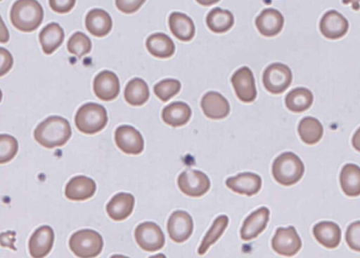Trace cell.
I'll return each instance as SVG.
<instances>
[{
  "label": "cell",
  "mask_w": 360,
  "mask_h": 258,
  "mask_svg": "<svg viewBox=\"0 0 360 258\" xmlns=\"http://www.w3.org/2000/svg\"><path fill=\"white\" fill-rule=\"evenodd\" d=\"M54 231L49 225L37 228L32 234L28 243L30 255L34 258L46 256L51 250L54 242Z\"/></svg>",
  "instance_id": "15"
},
{
  "label": "cell",
  "mask_w": 360,
  "mask_h": 258,
  "mask_svg": "<svg viewBox=\"0 0 360 258\" xmlns=\"http://www.w3.org/2000/svg\"><path fill=\"white\" fill-rule=\"evenodd\" d=\"M269 215L270 211L266 207H261L250 213L240 229L241 239L248 241L257 238L266 229Z\"/></svg>",
  "instance_id": "16"
},
{
  "label": "cell",
  "mask_w": 360,
  "mask_h": 258,
  "mask_svg": "<svg viewBox=\"0 0 360 258\" xmlns=\"http://www.w3.org/2000/svg\"><path fill=\"white\" fill-rule=\"evenodd\" d=\"M167 232L170 239L177 243L186 241L193 231V221L191 216L186 211L176 210L169 216Z\"/></svg>",
  "instance_id": "12"
},
{
  "label": "cell",
  "mask_w": 360,
  "mask_h": 258,
  "mask_svg": "<svg viewBox=\"0 0 360 258\" xmlns=\"http://www.w3.org/2000/svg\"><path fill=\"white\" fill-rule=\"evenodd\" d=\"M76 0H49L50 8L58 13L70 12L75 6Z\"/></svg>",
  "instance_id": "39"
},
{
  "label": "cell",
  "mask_w": 360,
  "mask_h": 258,
  "mask_svg": "<svg viewBox=\"0 0 360 258\" xmlns=\"http://www.w3.org/2000/svg\"><path fill=\"white\" fill-rule=\"evenodd\" d=\"M18 150L17 140L8 134L0 136V163H6L13 159Z\"/></svg>",
  "instance_id": "36"
},
{
  "label": "cell",
  "mask_w": 360,
  "mask_h": 258,
  "mask_svg": "<svg viewBox=\"0 0 360 258\" xmlns=\"http://www.w3.org/2000/svg\"><path fill=\"white\" fill-rule=\"evenodd\" d=\"M206 24L212 32L224 33L233 27L234 17L230 11L216 7L207 13Z\"/></svg>",
  "instance_id": "31"
},
{
  "label": "cell",
  "mask_w": 360,
  "mask_h": 258,
  "mask_svg": "<svg viewBox=\"0 0 360 258\" xmlns=\"http://www.w3.org/2000/svg\"><path fill=\"white\" fill-rule=\"evenodd\" d=\"M204 114L210 119L226 118L230 112L228 100L219 93L209 91L202 97L200 102Z\"/></svg>",
  "instance_id": "18"
},
{
  "label": "cell",
  "mask_w": 360,
  "mask_h": 258,
  "mask_svg": "<svg viewBox=\"0 0 360 258\" xmlns=\"http://www.w3.org/2000/svg\"><path fill=\"white\" fill-rule=\"evenodd\" d=\"M192 114L191 107L184 102H174L166 107L162 111L163 121L172 127H180L186 124Z\"/></svg>",
  "instance_id": "25"
},
{
  "label": "cell",
  "mask_w": 360,
  "mask_h": 258,
  "mask_svg": "<svg viewBox=\"0 0 360 258\" xmlns=\"http://www.w3.org/2000/svg\"><path fill=\"white\" fill-rule=\"evenodd\" d=\"M150 91L146 82L141 78L131 79L125 86L124 97L132 106H141L149 99Z\"/></svg>",
  "instance_id": "29"
},
{
  "label": "cell",
  "mask_w": 360,
  "mask_h": 258,
  "mask_svg": "<svg viewBox=\"0 0 360 258\" xmlns=\"http://www.w3.org/2000/svg\"><path fill=\"white\" fill-rule=\"evenodd\" d=\"M43 18V8L37 0H17L13 4L10 12L12 25L24 32H31L37 29Z\"/></svg>",
  "instance_id": "2"
},
{
  "label": "cell",
  "mask_w": 360,
  "mask_h": 258,
  "mask_svg": "<svg viewBox=\"0 0 360 258\" xmlns=\"http://www.w3.org/2000/svg\"><path fill=\"white\" fill-rule=\"evenodd\" d=\"M96 190V182L84 175L72 177L66 184L65 196L71 201H85L92 197Z\"/></svg>",
  "instance_id": "20"
},
{
  "label": "cell",
  "mask_w": 360,
  "mask_h": 258,
  "mask_svg": "<svg viewBox=\"0 0 360 258\" xmlns=\"http://www.w3.org/2000/svg\"><path fill=\"white\" fill-rule=\"evenodd\" d=\"M72 135L70 123L60 116H51L34 129V140L42 147L53 149L65 145Z\"/></svg>",
  "instance_id": "1"
},
{
  "label": "cell",
  "mask_w": 360,
  "mask_h": 258,
  "mask_svg": "<svg viewBox=\"0 0 360 258\" xmlns=\"http://www.w3.org/2000/svg\"><path fill=\"white\" fill-rule=\"evenodd\" d=\"M71 251L81 258L97 257L102 251L103 240L100 233L92 229H81L69 239Z\"/></svg>",
  "instance_id": "5"
},
{
  "label": "cell",
  "mask_w": 360,
  "mask_h": 258,
  "mask_svg": "<svg viewBox=\"0 0 360 258\" xmlns=\"http://www.w3.org/2000/svg\"><path fill=\"white\" fill-rule=\"evenodd\" d=\"M181 85L179 80L166 79L157 83L153 87L155 95L162 102H167L181 90Z\"/></svg>",
  "instance_id": "35"
},
{
  "label": "cell",
  "mask_w": 360,
  "mask_h": 258,
  "mask_svg": "<svg viewBox=\"0 0 360 258\" xmlns=\"http://www.w3.org/2000/svg\"><path fill=\"white\" fill-rule=\"evenodd\" d=\"M342 2L345 5L351 4L352 8L354 11H359L360 9V0H342Z\"/></svg>",
  "instance_id": "42"
},
{
  "label": "cell",
  "mask_w": 360,
  "mask_h": 258,
  "mask_svg": "<svg viewBox=\"0 0 360 258\" xmlns=\"http://www.w3.org/2000/svg\"><path fill=\"white\" fill-rule=\"evenodd\" d=\"M65 33L57 22L46 25L40 32L39 39L45 54L53 53L63 42Z\"/></svg>",
  "instance_id": "26"
},
{
  "label": "cell",
  "mask_w": 360,
  "mask_h": 258,
  "mask_svg": "<svg viewBox=\"0 0 360 258\" xmlns=\"http://www.w3.org/2000/svg\"><path fill=\"white\" fill-rule=\"evenodd\" d=\"M197 3L204 6H210L218 3L220 0H195Z\"/></svg>",
  "instance_id": "43"
},
{
  "label": "cell",
  "mask_w": 360,
  "mask_h": 258,
  "mask_svg": "<svg viewBox=\"0 0 360 258\" xmlns=\"http://www.w3.org/2000/svg\"><path fill=\"white\" fill-rule=\"evenodd\" d=\"M91 41L83 32H77L69 39L67 43L68 52L79 58L88 54L91 50Z\"/></svg>",
  "instance_id": "34"
},
{
  "label": "cell",
  "mask_w": 360,
  "mask_h": 258,
  "mask_svg": "<svg viewBox=\"0 0 360 258\" xmlns=\"http://www.w3.org/2000/svg\"><path fill=\"white\" fill-rule=\"evenodd\" d=\"M85 26L91 34L103 37L111 31L112 20L109 13L103 9L94 8L86 15Z\"/></svg>",
  "instance_id": "22"
},
{
  "label": "cell",
  "mask_w": 360,
  "mask_h": 258,
  "mask_svg": "<svg viewBox=\"0 0 360 258\" xmlns=\"http://www.w3.org/2000/svg\"><path fill=\"white\" fill-rule=\"evenodd\" d=\"M319 29L324 37L332 40L338 39L347 34L349 22L340 13L330 10L322 16Z\"/></svg>",
  "instance_id": "13"
},
{
  "label": "cell",
  "mask_w": 360,
  "mask_h": 258,
  "mask_svg": "<svg viewBox=\"0 0 360 258\" xmlns=\"http://www.w3.org/2000/svg\"><path fill=\"white\" fill-rule=\"evenodd\" d=\"M135 199L129 193L120 192L110 200L106 205L108 216L115 221L127 219L134 210Z\"/></svg>",
  "instance_id": "21"
},
{
  "label": "cell",
  "mask_w": 360,
  "mask_h": 258,
  "mask_svg": "<svg viewBox=\"0 0 360 258\" xmlns=\"http://www.w3.org/2000/svg\"><path fill=\"white\" fill-rule=\"evenodd\" d=\"M134 237L139 246L149 252L160 250L165 243L163 231L153 222H144L139 224L135 229Z\"/></svg>",
  "instance_id": "7"
},
{
  "label": "cell",
  "mask_w": 360,
  "mask_h": 258,
  "mask_svg": "<svg viewBox=\"0 0 360 258\" xmlns=\"http://www.w3.org/2000/svg\"><path fill=\"white\" fill-rule=\"evenodd\" d=\"M304 172V165L300 157L291 151L281 154L272 164L274 179L283 186H292L298 182Z\"/></svg>",
  "instance_id": "3"
},
{
  "label": "cell",
  "mask_w": 360,
  "mask_h": 258,
  "mask_svg": "<svg viewBox=\"0 0 360 258\" xmlns=\"http://www.w3.org/2000/svg\"><path fill=\"white\" fill-rule=\"evenodd\" d=\"M316 240L323 247L333 249L337 247L341 240V229L339 226L330 221H322L313 228Z\"/></svg>",
  "instance_id": "23"
},
{
  "label": "cell",
  "mask_w": 360,
  "mask_h": 258,
  "mask_svg": "<svg viewBox=\"0 0 360 258\" xmlns=\"http://www.w3.org/2000/svg\"><path fill=\"white\" fill-rule=\"evenodd\" d=\"M353 147L358 151L360 152V127L356 130L354 133L352 140Z\"/></svg>",
  "instance_id": "41"
},
{
  "label": "cell",
  "mask_w": 360,
  "mask_h": 258,
  "mask_svg": "<svg viewBox=\"0 0 360 258\" xmlns=\"http://www.w3.org/2000/svg\"><path fill=\"white\" fill-rule=\"evenodd\" d=\"M146 0H115L116 7L121 12L131 14L136 12Z\"/></svg>",
  "instance_id": "38"
},
{
  "label": "cell",
  "mask_w": 360,
  "mask_h": 258,
  "mask_svg": "<svg viewBox=\"0 0 360 258\" xmlns=\"http://www.w3.org/2000/svg\"><path fill=\"white\" fill-rule=\"evenodd\" d=\"M342 190L345 195L355 197L360 195V167L354 163L345 165L340 175Z\"/></svg>",
  "instance_id": "28"
},
{
  "label": "cell",
  "mask_w": 360,
  "mask_h": 258,
  "mask_svg": "<svg viewBox=\"0 0 360 258\" xmlns=\"http://www.w3.org/2000/svg\"><path fill=\"white\" fill-rule=\"evenodd\" d=\"M272 249L278 254L292 257L302 247V240L292 226L279 227L271 240Z\"/></svg>",
  "instance_id": "9"
},
{
  "label": "cell",
  "mask_w": 360,
  "mask_h": 258,
  "mask_svg": "<svg viewBox=\"0 0 360 258\" xmlns=\"http://www.w3.org/2000/svg\"><path fill=\"white\" fill-rule=\"evenodd\" d=\"M284 18L277 9H264L255 19V25L259 32L267 37L274 36L282 30Z\"/></svg>",
  "instance_id": "19"
},
{
  "label": "cell",
  "mask_w": 360,
  "mask_h": 258,
  "mask_svg": "<svg viewBox=\"0 0 360 258\" xmlns=\"http://www.w3.org/2000/svg\"><path fill=\"white\" fill-rule=\"evenodd\" d=\"M292 74L285 64L274 62L269 64L264 71L262 82L267 91L272 94H281L290 86Z\"/></svg>",
  "instance_id": "6"
},
{
  "label": "cell",
  "mask_w": 360,
  "mask_h": 258,
  "mask_svg": "<svg viewBox=\"0 0 360 258\" xmlns=\"http://www.w3.org/2000/svg\"><path fill=\"white\" fill-rule=\"evenodd\" d=\"M169 26L172 34L182 41H191L195 32L193 20L186 14L172 12L169 16Z\"/></svg>",
  "instance_id": "24"
},
{
  "label": "cell",
  "mask_w": 360,
  "mask_h": 258,
  "mask_svg": "<svg viewBox=\"0 0 360 258\" xmlns=\"http://www.w3.org/2000/svg\"><path fill=\"white\" fill-rule=\"evenodd\" d=\"M177 184L182 193L190 197H200L210 188V181L206 174L197 170H188L178 177Z\"/></svg>",
  "instance_id": "8"
},
{
  "label": "cell",
  "mask_w": 360,
  "mask_h": 258,
  "mask_svg": "<svg viewBox=\"0 0 360 258\" xmlns=\"http://www.w3.org/2000/svg\"><path fill=\"white\" fill-rule=\"evenodd\" d=\"M75 123L81 133L94 135L102 130L107 125V111L101 104L86 103L78 109L75 116Z\"/></svg>",
  "instance_id": "4"
},
{
  "label": "cell",
  "mask_w": 360,
  "mask_h": 258,
  "mask_svg": "<svg viewBox=\"0 0 360 258\" xmlns=\"http://www.w3.org/2000/svg\"><path fill=\"white\" fill-rule=\"evenodd\" d=\"M13 57L10 52L1 47V76L6 74L13 66Z\"/></svg>",
  "instance_id": "40"
},
{
  "label": "cell",
  "mask_w": 360,
  "mask_h": 258,
  "mask_svg": "<svg viewBox=\"0 0 360 258\" xmlns=\"http://www.w3.org/2000/svg\"><path fill=\"white\" fill-rule=\"evenodd\" d=\"M231 81L238 98L246 103L253 102L257 97L255 78L251 69L246 66L238 69Z\"/></svg>",
  "instance_id": "11"
},
{
  "label": "cell",
  "mask_w": 360,
  "mask_h": 258,
  "mask_svg": "<svg viewBox=\"0 0 360 258\" xmlns=\"http://www.w3.org/2000/svg\"><path fill=\"white\" fill-rule=\"evenodd\" d=\"M229 222V217L226 215H219L214 220L198 249V254L199 255L205 254L210 247L215 243L222 236L228 226Z\"/></svg>",
  "instance_id": "33"
},
{
  "label": "cell",
  "mask_w": 360,
  "mask_h": 258,
  "mask_svg": "<svg viewBox=\"0 0 360 258\" xmlns=\"http://www.w3.org/2000/svg\"><path fill=\"white\" fill-rule=\"evenodd\" d=\"M262 178L252 172H243L226 180V186L235 193L252 196L257 194L262 187Z\"/></svg>",
  "instance_id": "17"
},
{
  "label": "cell",
  "mask_w": 360,
  "mask_h": 258,
  "mask_svg": "<svg viewBox=\"0 0 360 258\" xmlns=\"http://www.w3.org/2000/svg\"><path fill=\"white\" fill-rule=\"evenodd\" d=\"M117 147L127 154L138 155L144 149V140L139 130L129 125L119 126L115 132Z\"/></svg>",
  "instance_id": "10"
},
{
  "label": "cell",
  "mask_w": 360,
  "mask_h": 258,
  "mask_svg": "<svg viewBox=\"0 0 360 258\" xmlns=\"http://www.w3.org/2000/svg\"><path fill=\"white\" fill-rule=\"evenodd\" d=\"M298 133L305 144L311 145L321 140L323 134V128L317 118L306 116L300 121Z\"/></svg>",
  "instance_id": "32"
},
{
  "label": "cell",
  "mask_w": 360,
  "mask_h": 258,
  "mask_svg": "<svg viewBox=\"0 0 360 258\" xmlns=\"http://www.w3.org/2000/svg\"><path fill=\"white\" fill-rule=\"evenodd\" d=\"M146 46L148 51L158 58L170 57L175 52V45L172 39L162 32L150 35L146 39Z\"/></svg>",
  "instance_id": "27"
},
{
  "label": "cell",
  "mask_w": 360,
  "mask_h": 258,
  "mask_svg": "<svg viewBox=\"0 0 360 258\" xmlns=\"http://www.w3.org/2000/svg\"><path fill=\"white\" fill-rule=\"evenodd\" d=\"M93 88L98 98L103 101H111L120 93V81L114 72L103 70L95 76Z\"/></svg>",
  "instance_id": "14"
},
{
  "label": "cell",
  "mask_w": 360,
  "mask_h": 258,
  "mask_svg": "<svg viewBox=\"0 0 360 258\" xmlns=\"http://www.w3.org/2000/svg\"><path fill=\"white\" fill-rule=\"evenodd\" d=\"M314 96L311 90L304 87L291 90L285 96L286 107L295 113H301L307 110L312 104Z\"/></svg>",
  "instance_id": "30"
},
{
  "label": "cell",
  "mask_w": 360,
  "mask_h": 258,
  "mask_svg": "<svg viewBox=\"0 0 360 258\" xmlns=\"http://www.w3.org/2000/svg\"><path fill=\"white\" fill-rule=\"evenodd\" d=\"M347 244L352 250L360 252V221L349 225L345 233Z\"/></svg>",
  "instance_id": "37"
}]
</instances>
